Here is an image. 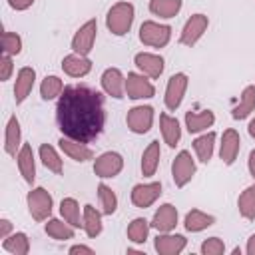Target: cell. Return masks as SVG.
I'll return each instance as SVG.
<instances>
[{"label": "cell", "instance_id": "obj_39", "mask_svg": "<svg viewBox=\"0 0 255 255\" xmlns=\"http://www.w3.org/2000/svg\"><path fill=\"white\" fill-rule=\"evenodd\" d=\"M2 52L8 56H18L22 52V38L16 32H2Z\"/></svg>", "mask_w": 255, "mask_h": 255}, {"label": "cell", "instance_id": "obj_16", "mask_svg": "<svg viewBox=\"0 0 255 255\" xmlns=\"http://www.w3.org/2000/svg\"><path fill=\"white\" fill-rule=\"evenodd\" d=\"M185 245H187V239L183 237V235H173V233H159L157 237H155V241H153V247H155V251L159 253V255H177V253H181L183 249H185Z\"/></svg>", "mask_w": 255, "mask_h": 255}, {"label": "cell", "instance_id": "obj_13", "mask_svg": "<svg viewBox=\"0 0 255 255\" xmlns=\"http://www.w3.org/2000/svg\"><path fill=\"white\" fill-rule=\"evenodd\" d=\"M100 82H102V88H104V92L108 96H112L116 100H122L126 96V76L122 74L120 68H108V70H104Z\"/></svg>", "mask_w": 255, "mask_h": 255}, {"label": "cell", "instance_id": "obj_41", "mask_svg": "<svg viewBox=\"0 0 255 255\" xmlns=\"http://www.w3.org/2000/svg\"><path fill=\"white\" fill-rule=\"evenodd\" d=\"M0 80L2 82H6V80H10V76H12V70H14V64H12V56H8V54H4L2 56V60H0Z\"/></svg>", "mask_w": 255, "mask_h": 255}, {"label": "cell", "instance_id": "obj_26", "mask_svg": "<svg viewBox=\"0 0 255 255\" xmlns=\"http://www.w3.org/2000/svg\"><path fill=\"white\" fill-rule=\"evenodd\" d=\"M102 211H98L94 205H84V211H82V227H84V231H86V235L88 237H98L100 233H102Z\"/></svg>", "mask_w": 255, "mask_h": 255}, {"label": "cell", "instance_id": "obj_33", "mask_svg": "<svg viewBox=\"0 0 255 255\" xmlns=\"http://www.w3.org/2000/svg\"><path fill=\"white\" fill-rule=\"evenodd\" d=\"M181 10V0H149V12L159 18H173Z\"/></svg>", "mask_w": 255, "mask_h": 255}, {"label": "cell", "instance_id": "obj_17", "mask_svg": "<svg viewBox=\"0 0 255 255\" xmlns=\"http://www.w3.org/2000/svg\"><path fill=\"white\" fill-rule=\"evenodd\" d=\"M34 80H36L34 68L24 66V68L18 70L16 82H14V100H16V104H22V102L30 96V92H32V88H34Z\"/></svg>", "mask_w": 255, "mask_h": 255}, {"label": "cell", "instance_id": "obj_45", "mask_svg": "<svg viewBox=\"0 0 255 255\" xmlns=\"http://www.w3.org/2000/svg\"><path fill=\"white\" fill-rule=\"evenodd\" d=\"M247 167H249V173H251V177H253V181H255V149H251V151H249Z\"/></svg>", "mask_w": 255, "mask_h": 255}, {"label": "cell", "instance_id": "obj_2", "mask_svg": "<svg viewBox=\"0 0 255 255\" xmlns=\"http://www.w3.org/2000/svg\"><path fill=\"white\" fill-rule=\"evenodd\" d=\"M135 18V8L129 2H116L106 14V26L114 36H124L129 32Z\"/></svg>", "mask_w": 255, "mask_h": 255}, {"label": "cell", "instance_id": "obj_29", "mask_svg": "<svg viewBox=\"0 0 255 255\" xmlns=\"http://www.w3.org/2000/svg\"><path fill=\"white\" fill-rule=\"evenodd\" d=\"M213 147H215V133L213 131H205L203 135L193 139V149L197 153V159L207 163L213 157Z\"/></svg>", "mask_w": 255, "mask_h": 255}, {"label": "cell", "instance_id": "obj_27", "mask_svg": "<svg viewBox=\"0 0 255 255\" xmlns=\"http://www.w3.org/2000/svg\"><path fill=\"white\" fill-rule=\"evenodd\" d=\"M213 223H215V217L209 215V213H203L201 209H191V211H187V213H185V219H183L185 229L191 231V233H199V231L211 227Z\"/></svg>", "mask_w": 255, "mask_h": 255}, {"label": "cell", "instance_id": "obj_38", "mask_svg": "<svg viewBox=\"0 0 255 255\" xmlns=\"http://www.w3.org/2000/svg\"><path fill=\"white\" fill-rule=\"evenodd\" d=\"M40 159H42V163H44L50 171L62 173V169H64L62 159H60L58 151H56L52 145H48V143H42V145H40Z\"/></svg>", "mask_w": 255, "mask_h": 255}, {"label": "cell", "instance_id": "obj_9", "mask_svg": "<svg viewBox=\"0 0 255 255\" xmlns=\"http://www.w3.org/2000/svg\"><path fill=\"white\" fill-rule=\"evenodd\" d=\"M124 169V157L118 151H104L94 161V173L102 179L116 177Z\"/></svg>", "mask_w": 255, "mask_h": 255}, {"label": "cell", "instance_id": "obj_21", "mask_svg": "<svg viewBox=\"0 0 255 255\" xmlns=\"http://www.w3.org/2000/svg\"><path fill=\"white\" fill-rule=\"evenodd\" d=\"M16 161H18V169H20V175L24 177L26 183H34L36 179V163H34V151H32V145L30 143H22L18 155H16Z\"/></svg>", "mask_w": 255, "mask_h": 255}, {"label": "cell", "instance_id": "obj_10", "mask_svg": "<svg viewBox=\"0 0 255 255\" xmlns=\"http://www.w3.org/2000/svg\"><path fill=\"white\" fill-rule=\"evenodd\" d=\"M153 94H155V88L143 74L129 72L126 76V96L129 100H147V98H153Z\"/></svg>", "mask_w": 255, "mask_h": 255}, {"label": "cell", "instance_id": "obj_15", "mask_svg": "<svg viewBox=\"0 0 255 255\" xmlns=\"http://www.w3.org/2000/svg\"><path fill=\"white\" fill-rule=\"evenodd\" d=\"M133 64L137 66V70L143 74V76H149V78H159L163 74V58L157 56V54H149V52H139L133 56Z\"/></svg>", "mask_w": 255, "mask_h": 255}, {"label": "cell", "instance_id": "obj_18", "mask_svg": "<svg viewBox=\"0 0 255 255\" xmlns=\"http://www.w3.org/2000/svg\"><path fill=\"white\" fill-rule=\"evenodd\" d=\"M177 225V209L171 203H163L157 207L151 219V227L157 229L159 233H167Z\"/></svg>", "mask_w": 255, "mask_h": 255}, {"label": "cell", "instance_id": "obj_35", "mask_svg": "<svg viewBox=\"0 0 255 255\" xmlns=\"http://www.w3.org/2000/svg\"><path fill=\"white\" fill-rule=\"evenodd\" d=\"M60 213H62L64 221H68V223L74 225V227H80V225L84 223L82 217H80V205H78V201H76L74 197L62 199V203H60Z\"/></svg>", "mask_w": 255, "mask_h": 255}, {"label": "cell", "instance_id": "obj_11", "mask_svg": "<svg viewBox=\"0 0 255 255\" xmlns=\"http://www.w3.org/2000/svg\"><path fill=\"white\" fill-rule=\"evenodd\" d=\"M209 26V20L205 14H193L185 24H183V30H181V36H179V44L183 46H195L199 42V38L205 34Z\"/></svg>", "mask_w": 255, "mask_h": 255}, {"label": "cell", "instance_id": "obj_28", "mask_svg": "<svg viewBox=\"0 0 255 255\" xmlns=\"http://www.w3.org/2000/svg\"><path fill=\"white\" fill-rule=\"evenodd\" d=\"M253 110H255V86H245V90L241 92L239 104L231 110V118L233 120H245L247 116H251Z\"/></svg>", "mask_w": 255, "mask_h": 255}, {"label": "cell", "instance_id": "obj_8", "mask_svg": "<svg viewBox=\"0 0 255 255\" xmlns=\"http://www.w3.org/2000/svg\"><path fill=\"white\" fill-rule=\"evenodd\" d=\"M96 34H98V22L92 18L88 20L86 24H82L74 38H72V50L76 54H82V56H88L94 48V42H96Z\"/></svg>", "mask_w": 255, "mask_h": 255}, {"label": "cell", "instance_id": "obj_23", "mask_svg": "<svg viewBox=\"0 0 255 255\" xmlns=\"http://www.w3.org/2000/svg\"><path fill=\"white\" fill-rule=\"evenodd\" d=\"M58 143H60V149H62L68 157H72L74 161H88V159H92V157H94V151H92L86 143L76 141V139H72V137L62 135Z\"/></svg>", "mask_w": 255, "mask_h": 255}, {"label": "cell", "instance_id": "obj_12", "mask_svg": "<svg viewBox=\"0 0 255 255\" xmlns=\"http://www.w3.org/2000/svg\"><path fill=\"white\" fill-rule=\"evenodd\" d=\"M161 195V183L159 181H151V183H137L131 189V203L139 209H145L149 205H153L157 201V197Z\"/></svg>", "mask_w": 255, "mask_h": 255}, {"label": "cell", "instance_id": "obj_19", "mask_svg": "<svg viewBox=\"0 0 255 255\" xmlns=\"http://www.w3.org/2000/svg\"><path fill=\"white\" fill-rule=\"evenodd\" d=\"M62 70L70 76V78H84L90 74L92 70V60L88 56H82V54H70L62 60Z\"/></svg>", "mask_w": 255, "mask_h": 255}, {"label": "cell", "instance_id": "obj_40", "mask_svg": "<svg viewBox=\"0 0 255 255\" xmlns=\"http://www.w3.org/2000/svg\"><path fill=\"white\" fill-rule=\"evenodd\" d=\"M201 253L203 255H221V253H225V243L219 237H209L201 243Z\"/></svg>", "mask_w": 255, "mask_h": 255}, {"label": "cell", "instance_id": "obj_31", "mask_svg": "<svg viewBox=\"0 0 255 255\" xmlns=\"http://www.w3.org/2000/svg\"><path fill=\"white\" fill-rule=\"evenodd\" d=\"M44 231L58 241H66V239H74V225H70L68 221H60V219H48V223L44 225Z\"/></svg>", "mask_w": 255, "mask_h": 255}, {"label": "cell", "instance_id": "obj_36", "mask_svg": "<svg viewBox=\"0 0 255 255\" xmlns=\"http://www.w3.org/2000/svg\"><path fill=\"white\" fill-rule=\"evenodd\" d=\"M64 88L66 86L58 76H46L40 84V96H42V100H54V98H60Z\"/></svg>", "mask_w": 255, "mask_h": 255}, {"label": "cell", "instance_id": "obj_25", "mask_svg": "<svg viewBox=\"0 0 255 255\" xmlns=\"http://www.w3.org/2000/svg\"><path fill=\"white\" fill-rule=\"evenodd\" d=\"M159 157H161V149H159V141L153 139L147 143V147L141 153V173L143 177H151L157 171L159 165Z\"/></svg>", "mask_w": 255, "mask_h": 255}, {"label": "cell", "instance_id": "obj_3", "mask_svg": "<svg viewBox=\"0 0 255 255\" xmlns=\"http://www.w3.org/2000/svg\"><path fill=\"white\" fill-rule=\"evenodd\" d=\"M26 203H28V211H30L32 219H36V221H46L52 215L54 199H52L50 191L44 187L30 189L26 195Z\"/></svg>", "mask_w": 255, "mask_h": 255}, {"label": "cell", "instance_id": "obj_47", "mask_svg": "<svg viewBox=\"0 0 255 255\" xmlns=\"http://www.w3.org/2000/svg\"><path fill=\"white\" fill-rule=\"evenodd\" d=\"M247 129H249V135H251V137L255 139V118H253V120L249 122V126H247Z\"/></svg>", "mask_w": 255, "mask_h": 255}, {"label": "cell", "instance_id": "obj_6", "mask_svg": "<svg viewBox=\"0 0 255 255\" xmlns=\"http://www.w3.org/2000/svg\"><path fill=\"white\" fill-rule=\"evenodd\" d=\"M195 175V161L187 149H181L171 163V177L177 187H185Z\"/></svg>", "mask_w": 255, "mask_h": 255}, {"label": "cell", "instance_id": "obj_24", "mask_svg": "<svg viewBox=\"0 0 255 255\" xmlns=\"http://www.w3.org/2000/svg\"><path fill=\"white\" fill-rule=\"evenodd\" d=\"M159 129H161V135H163V141L169 145V147H175L181 139V128H179V122L169 116V114H159Z\"/></svg>", "mask_w": 255, "mask_h": 255}, {"label": "cell", "instance_id": "obj_7", "mask_svg": "<svg viewBox=\"0 0 255 255\" xmlns=\"http://www.w3.org/2000/svg\"><path fill=\"white\" fill-rule=\"evenodd\" d=\"M126 124H128V129L137 135L147 133L153 124V108L151 106H133L126 116Z\"/></svg>", "mask_w": 255, "mask_h": 255}, {"label": "cell", "instance_id": "obj_46", "mask_svg": "<svg viewBox=\"0 0 255 255\" xmlns=\"http://www.w3.org/2000/svg\"><path fill=\"white\" fill-rule=\"evenodd\" d=\"M247 253L249 255H255V233L247 239Z\"/></svg>", "mask_w": 255, "mask_h": 255}, {"label": "cell", "instance_id": "obj_20", "mask_svg": "<svg viewBox=\"0 0 255 255\" xmlns=\"http://www.w3.org/2000/svg\"><path fill=\"white\" fill-rule=\"evenodd\" d=\"M22 147V131H20V122L16 116H10L6 124V133H4V151L12 157L18 155Z\"/></svg>", "mask_w": 255, "mask_h": 255}, {"label": "cell", "instance_id": "obj_5", "mask_svg": "<svg viewBox=\"0 0 255 255\" xmlns=\"http://www.w3.org/2000/svg\"><path fill=\"white\" fill-rule=\"evenodd\" d=\"M187 74L183 72H177L173 74L169 80H167V86H165V96H163V102H165V108L169 112H175L181 102H183V96H185V90H187Z\"/></svg>", "mask_w": 255, "mask_h": 255}, {"label": "cell", "instance_id": "obj_4", "mask_svg": "<svg viewBox=\"0 0 255 255\" xmlns=\"http://www.w3.org/2000/svg\"><path fill=\"white\" fill-rule=\"evenodd\" d=\"M169 38H171V26H167V24H159V22H153V20H145V22L139 26V40H141V44H145V46L163 48V46H167Z\"/></svg>", "mask_w": 255, "mask_h": 255}, {"label": "cell", "instance_id": "obj_42", "mask_svg": "<svg viewBox=\"0 0 255 255\" xmlns=\"http://www.w3.org/2000/svg\"><path fill=\"white\" fill-rule=\"evenodd\" d=\"M8 4H10V8L22 12V10H28L34 4V0H8Z\"/></svg>", "mask_w": 255, "mask_h": 255}, {"label": "cell", "instance_id": "obj_43", "mask_svg": "<svg viewBox=\"0 0 255 255\" xmlns=\"http://www.w3.org/2000/svg\"><path fill=\"white\" fill-rule=\"evenodd\" d=\"M12 231V223L8 219H0V239H6Z\"/></svg>", "mask_w": 255, "mask_h": 255}, {"label": "cell", "instance_id": "obj_37", "mask_svg": "<svg viewBox=\"0 0 255 255\" xmlns=\"http://www.w3.org/2000/svg\"><path fill=\"white\" fill-rule=\"evenodd\" d=\"M149 227L151 223L143 217H135L129 225H128V239L133 241V243H145L147 239V233H149Z\"/></svg>", "mask_w": 255, "mask_h": 255}, {"label": "cell", "instance_id": "obj_44", "mask_svg": "<svg viewBox=\"0 0 255 255\" xmlns=\"http://www.w3.org/2000/svg\"><path fill=\"white\" fill-rule=\"evenodd\" d=\"M70 253H72V255H76V253H88V255H92L94 249H92V247H86V245H72V247H70Z\"/></svg>", "mask_w": 255, "mask_h": 255}, {"label": "cell", "instance_id": "obj_22", "mask_svg": "<svg viewBox=\"0 0 255 255\" xmlns=\"http://www.w3.org/2000/svg\"><path fill=\"white\" fill-rule=\"evenodd\" d=\"M215 122V114L211 110H201V112H185V128L189 133H199L211 128Z\"/></svg>", "mask_w": 255, "mask_h": 255}, {"label": "cell", "instance_id": "obj_14", "mask_svg": "<svg viewBox=\"0 0 255 255\" xmlns=\"http://www.w3.org/2000/svg\"><path fill=\"white\" fill-rule=\"evenodd\" d=\"M239 149H241V137H239V131L233 129V128H227L221 135V145H219V157L223 159L225 165H231L235 163L237 155H239Z\"/></svg>", "mask_w": 255, "mask_h": 255}, {"label": "cell", "instance_id": "obj_34", "mask_svg": "<svg viewBox=\"0 0 255 255\" xmlns=\"http://www.w3.org/2000/svg\"><path fill=\"white\" fill-rule=\"evenodd\" d=\"M98 197H100L102 213H104V215H114L116 209H118V197H116L114 189L108 187L106 183H100V185H98Z\"/></svg>", "mask_w": 255, "mask_h": 255}, {"label": "cell", "instance_id": "obj_1", "mask_svg": "<svg viewBox=\"0 0 255 255\" xmlns=\"http://www.w3.org/2000/svg\"><path fill=\"white\" fill-rule=\"evenodd\" d=\"M56 122L62 135L82 143L94 141L106 124L102 92L84 84L66 86L56 104Z\"/></svg>", "mask_w": 255, "mask_h": 255}, {"label": "cell", "instance_id": "obj_32", "mask_svg": "<svg viewBox=\"0 0 255 255\" xmlns=\"http://www.w3.org/2000/svg\"><path fill=\"white\" fill-rule=\"evenodd\" d=\"M237 207H239V213L241 217L253 221L255 219V183L245 187L237 199Z\"/></svg>", "mask_w": 255, "mask_h": 255}, {"label": "cell", "instance_id": "obj_30", "mask_svg": "<svg viewBox=\"0 0 255 255\" xmlns=\"http://www.w3.org/2000/svg\"><path fill=\"white\" fill-rule=\"evenodd\" d=\"M2 247H4V251L12 253V255H28V251H30V239H28L26 233L18 231V233L8 235L2 241Z\"/></svg>", "mask_w": 255, "mask_h": 255}]
</instances>
